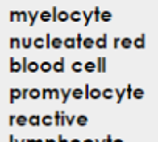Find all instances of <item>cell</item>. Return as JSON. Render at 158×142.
<instances>
[{"label": "cell", "instance_id": "cell-1", "mask_svg": "<svg viewBox=\"0 0 158 142\" xmlns=\"http://www.w3.org/2000/svg\"><path fill=\"white\" fill-rule=\"evenodd\" d=\"M10 71L11 73H20L22 71V62H17L14 57L10 59Z\"/></svg>", "mask_w": 158, "mask_h": 142}, {"label": "cell", "instance_id": "cell-2", "mask_svg": "<svg viewBox=\"0 0 158 142\" xmlns=\"http://www.w3.org/2000/svg\"><path fill=\"white\" fill-rule=\"evenodd\" d=\"M17 99H22V90L20 88H11L10 90V104H14Z\"/></svg>", "mask_w": 158, "mask_h": 142}, {"label": "cell", "instance_id": "cell-3", "mask_svg": "<svg viewBox=\"0 0 158 142\" xmlns=\"http://www.w3.org/2000/svg\"><path fill=\"white\" fill-rule=\"evenodd\" d=\"M65 59L64 57H60L57 62H54L53 63V71H54V73H64V71H65Z\"/></svg>", "mask_w": 158, "mask_h": 142}, {"label": "cell", "instance_id": "cell-4", "mask_svg": "<svg viewBox=\"0 0 158 142\" xmlns=\"http://www.w3.org/2000/svg\"><path fill=\"white\" fill-rule=\"evenodd\" d=\"M107 39H109V36H107V34H102L101 37H98V39L95 40V42H96L95 46L99 48V49H106V48H107Z\"/></svg>", "mask_w": 158, "mask_h": 142}, {"label": "cell", "instance_id": "cell-5", "mask_svg": "<svg viewBox=\"0 0 158 142\" xmlns=\"http://www.w3.org/2000/svg\"><path fill=\"white\" fill-rule=\"evenodd\" d=\"M133 46L136 49H144V46H146V34H141L139 37L133 39Z\"/></svg>", "mask_w": 158, "mask_h": 142}, {"label": "cell", "instance_id": "cell-6", "mask_svg": "<svg viewBox=\"0 0 158 142\" xmlns=\"http://www.w3.org/2000/svg\"><path fill=\"white\" fill-rule=\"evenodd\" d=\"M28 124H30L31 127H39V125L42 124V117H40L39 114H31V116L28 117Z\"/></svg>", "mask_w": 158, "mask_h": 142}, {"label": "cell", "instance_id": "cell-7", "mask_svg": "<svg viewBox=\"0 0 158 142\" xmlns=\"http://www.w3.org/2000/svg\"><path fill=\"white\" fill-rule=\"evenodd\" d=\"M64 48L74 49L76 48V37H67V39H64Z\"/></svg>", "mask_w": 158, "mask_h": 142}, {"label": "cell", "instance_id": "cell-8", "mask_svg": "<svg viewBox=\"0 0 158 142\" xmlns=\"http://www.w3.org/2000/svg\"><path fill=\"white\" fill-rule=\"evenodd\" d=\"M10 48H11V49H19V48H22V39H19V37H11V39H10Z\"/></svg>", "mask_w": 158, "mask_h": 142}, {"label": "cell", "instance_id": "cell-9", "mask_svg": "<svg viewBox=\"0 0 158 142\" xmlns=\"http://www.w3.org/2000/svg\"><path fill=\"white\" fill-rule=\"evenodd\" d=\"M106 57H98L96 59V66H98V71L99 73H106L107 71V68H106Z\"/></svg>", "mask_w": 158, "mask_h": 142}, {"label": "cell", "instance_id": "cell-10", "mask_svg": "<svg viewBox=\"0 0 158 142\" xmlns=\"http://www.w3.org/2000/svg\"><path fill=\"white\" fill-rule=\"evenodd\" d=\"M84 71H87V73H95V71H98L96 62H92V60H89L87 63H84Z\"/></svg>", "mask_w": 158, "mask_h": 142}, {"label": "cell", "instance_id": "cell-11", "mask_svg": "<svg viewBox=\"0 0 158 142\" xmlns=\"http://www.w3.org/2000/svg\"><path fill=\"white\" fill-rule=\"evenodd\" d=\"M84 19V16H82V11H71L70 13V20L71 22H79V20H82Z\"/></svg>", "mask_w": 158, "mask_h": 142}, {"label": "cell", "instance_id": "cell-12", "mask_svg": "<svg viewBox=\"0 0 158 142\" xmlns=\"http://www.w3.org/2000/svg\"><path fill=\"white\" fill-rule=\"evenodd\" d=\"M71 71L73 73H81V71H84V63L82 62H73L71 63Z\"/></svg>", "mask_w": 158, "mask_h": 142}, {"label": "cell", "instance_id": "cell-13", "mask_svg": "<svg viewBox=\"0 0 158 142\" xmlns=\"http://www.w3.org/2000/svg\"><path fill=\"white\" fill-rule=\"evenodd\" d=\"M71 97L73 99H82V97H85V93H84V88L81 90V88H74L73 90V93H71Z\"/></svg>", "mask_w": 158, "mask_h": 142}, {"label": "cell", "instance_id": "cell-14", "mask_svg": "<svg viewBox=\"0 0 158 142\" xmlns=\"http://www.w3.org/2000/svg\"><path fill=\"white\" fill-rule=\"evenodd\" d=\"M54 124V117L51 116V114H45L44 117H42V125L44 127H51Z\"/></svg>", "mask_w": 158, "mask_h": 142}, {"label": "cell", "instance_id": "cell-15", "mask_svg": "<svg viewBox=\"0 0 158 142\" xmlns=\"http://www.w3.org/2000/svg\"><path fill=\"white\" fill-rule=\"evenodd\" d=\"M76 124H77L79 127L87 125V124H89V117H87V114H79V116L76 117Z\"/></svg>", "mask_w": 158, "mask_h": 142}, {"label": "cell", "instance_id": "cell-16", "mask_svg": "<svg viewBox=\"0 0 158 142\" xmlns=\"http://www.w3.org/2000/svg\"><path fill=\"white\" fill-rule=\"evenodd\" d=\"M39 19H40L44 23H47V22L53 20V16H51V13H50V11H40V16H39Z\"/></svg>", "mask_w": 158, "mask_h": 142}, {"label": "cell", "instance_id": "cell-17", "mask_svg": "<svg viewBox=\"0 0 158 142\" xmlns=\"http://www.w3.org/2000/svg\"><path fill=\"white\" fill-rule=\"evenodd\" d=\"M31 46H34V39H31V37H23V39H22V48L28 49V48H31Z\"/></svg>", "mask_w": 158, "mask_h": 142}, {"label": "cell", "instance_id": "cell-18", "mask_svg": "<svg viewBox=\"0 0 158 142\" xmlns=\"http://www.w3.org/2000/svg\"><path fill=\"white\" fill-rule=\"evenodd\" d=\"M62 46H64V40H62L60 37H53V40H51V48L59 49V48H62Z\"/></svg>", "mask_w": 158, "mask_h": 142}, {"label": "cell", "instance_id": "cell-19", "mask_svg": "<svg viewBox=\"0 0 158 142\" xmlns=\"http://www.w3.org/2000/svg\"><path fill=\"white\" fill-rule=\"evenodd\" d=\"M132 46H133V40H132L130 37H124V39H121V48L129 49V48H132Z\"/></svg>", "mask_w": 158, "mask_h": 142}, {"label": "cell", "instance_id": "cell-20", "mask_svg": "<svg viewBox=\"0 0 158 142\" xmlns=\"http://www.w3.org/2000/svg\"><path fill=\"white\" fill-rule=\"evenodd\" d=\"M42 97V90H37V88H30V99H40Z\"/></svg>", "mask_w": 158, "mask_h": 142}, {"label": "cell", "instance_id": "cell-21", "mask_svg": "<svg viewBox=\"0 0 158 142\" xmlns=\"http://www.w3.org/2000/svg\"><path fill=\"white\" fill-rule=\"evenodd\" d=\"M115 94H116V104H121L123 102V97L126 96V88H115Z\"/></svg>", "mask_w": 158, "mask_h": 142}, {"label": "cell", "instance_id": "cell-22", "mask_svg": "<svg viewBox=\"0 0 158 142\" xmlns=\"http://www.w3.org/2000/svg\"><path fill=\"white\" fill-rule=\"evenodd\" d=\"M37 71H40V63H37V62H30V63H28V73H37Z\"/></svg>", "mask_w": 158, "mask_h": 142}, {"label": "cell", "instance_id": "cell-23", "mask_svg": "<svg viewBox=\"0 0 158 142\" xmlns=\"http://www.w3.org/2000/svg\"><path fill=\"white\" fill-rule=\"evenodd\" d=\"M40 71L42 73H50V71H53V63H50V62H42L40 63Z\"/></svg>", "mask_w": 158, "mask_h": 142}, {"label": "cell", "instance_id": "cell-24", "mask_svg": "<svg viewBox=\"0 0 158 142\" xmlns=\"http://www.w3.org/2000/svg\"><path fill=\"white\" fill-rule=\"evenodd\" d=\"M67 20H70V13H67V11H59V14H57V22H67Z\"/></svg>", "mask_w": 158, "mask_h": 142}, {"label": "cell", "instance_id": "cell-25", "mask_svg": "<svg viewBox=\"0 0 158 142\" xmlns=\"http://www.w3.org/2000/svg\"><path fill=\"white\" fill-rule=\"evenodd\" d=\"M82 16H84V25L87 26V25L92 22V19H93L95 14H93V11H89V13H87V11H82Z\"/></svg>", "mask_w": 158, "mask_h": 142}, {"label": "cell", "instance_id": "cell-26", "mask_svg": "<svg viewBox=\"0 0 158 142\" xmlns=\"http://www.w3.org/2000/svg\"><path fill=\"white\" fill-rule=\"evenodd\" d=\"M28 13H30V22H28V25H30V26H33V25L36 23L37 17L40 16V13H39V11H34V13H33V11H28Z\"/></svg>", "mask_w": 158, "mask_h": 142}, {"label": "cell", "instance_id": "cell-27", "mask_svg": "<svg viewBox=\"0 0 158 142\" xmlns=\"http://www.w3.org/2000/svg\"><path fill=\"white\" fill-rule=\"evenodd\" d=\"M95 39H92V37H84V48L85 49H92L93 46H95Z\"/></svg>", "mask_w": 158, "mask_h": 142}, {"label": "cell", "instance_id": "cell-28", "mask_svg": "<svg viewBox=\"0 0 158 142\" xmlns=\"http://www.w3.org/2000/svg\"><path fill=\"white\" fill-rule=\"evenodd\" d=\"M99 97H102V91H101L99 88H92V91H90V99L96 101V99H99Z\"/></svg>", "mask_w": 158, "mask_h": 142}, {"label": "cell", "instance_id": "cell-29", "mask_svg": "<svg viewBox=\"0 0 158 142\" xmlns=\"http://www.w3.org/2000/svg\"><path fill=\"white\" fill-rule=\"evenodd\" d=\"M113 96H115V90H112V88H104V90H102V97H104V99L110 101Z\"/></svg>", "mask_w": 158, "mask_h": 142}, {"label": "cell", "instance_id": "cell-30", "mask_svg": "<svg viewBox=\"0 0 158 142\" xmlns=\"http://www.w3.org/2000/svg\"><path fill=\"white\" fill-rule=\"evenodd\" d=\"M16 124H17L19 127H25V125L28 124V117H27L25 114H19L17 119H16Z\"/></svg>", "mask_w": 158, "mask_h": 142}, {"label": "cell", "instance_id": "cell-31", "mask_svg": "<svg viewBox=\"0 0 158 142\" xmlns=\"http://www.w3.org/2000/svg\"><path fill=\"white\" fill-rule=\"evenodd\" d=\"M34 48H37V49L45 48V37H37V39H34Z\"/></svg>", "mask_w": 158, "mask_h": 142}, {"label": "cell", "instance_id": "cell-32", "mask_svg": "<svg viewBox=\"0 0 158 142\" xmlns=\"http://www.w3.org/2000/svg\"><path fill=\"white\" fill-rule=\"evenodd\" d=\"M10 22H20V11H11L10 13Z\"/></svg>", "mask_w": 158, "mask_h": 142}, {"label": "cell", "instance_id": "cell-33", "mask_svg": "<svg viewBox=\"0 0 158 142\" xmlns=\"http://www.w3.org/2000/svg\"><path fill=\"white\" fill-rule=\"evenodd\" d=\"M60 91H62V104H65V102L68 101V97L71 96L73 90H71V88H67V90H60Z\"/></svg>", "mask_w": 158, "mask_h": 142}, {"label": "cell", "instance_id": "cell-34", "mask_svg": "<svg viewBox=\"0 0 158 142\" xmlns=\"http://www.w3.org/2000/svg\"><path fill=\"white\" fill-rule=\"evenodd\" d=\"M112 17H113V14H112L110 11H102V14H101V22H110Z\"/></svg>", "mask_w": 158, "mask_h": 142}, {"label": "cell", "instance_id": "cell-35", "mask_svg": "<svg viewBox=\"0 0 158 142\" xmlns=\"http://www.w3.org/2000/svg\"><path fill=\"white\" fill-rule=\"evenodd\" d=\"M144 97V90L143 88H133V99H143Z\"/></svg>", "mask_w": 158, "mask_h": 142}, {"label": "cell", "instance_id": "cell-36", "mask_svg": "<svg viewBox=\"0 0 158 142\" xmlns=\"http://www.w3.org/2000/svg\"><path fill=\"white\" fill-rule=\"evenodd\" d=\"M62 113L64 111H56L54 113V125L60 127V120H62Z\"/></svg>", "mask_w": 158, "mask_h": 142}, {"label": "cell", "instance_id": "cell-37", "mask_svg": "<svg viewBox=\"0 0 158 142\" xmlns=\"http://www.w3.org/2000/svg\"><path fill=\"white\" fill-rule=\"evenodd\" d=\"M76 48H77V49H79V48H84V37H82L81 34L76 36Z\"/></svg>", "mask_w": 158, "mask_h": 142}, {"label": "cell", "instance_id": "cell-38", "mask_svg": "<svg viewBox=\"0 0 158 142\" xmlns=\"http://www.w3.org/2000/svg\"><path fill=\"white\" fill-rule=\"evenodd\" d=\"M62 97V91L59 88H53L51 91V99H60Z\"/></svg>", "mask_w": 158, "mask_h": 142}, {"label": "cell", "instance_id": "cell-39", "mask_svg": "<svg viewBox=\"0 0 158 142\" xmlns=\"http://www.w3.org/2000/svg\"><path fill=\"white\" fill-rule=\"evenodd\" d=\"M93 14H95L93 19H95L96 22H99V20H101V14H102V11H99V8L95 6V8H93Z\"/></svg>", "mask_w": 158, "mask_h": 142}, {"label": "cell", "instance_id": "cell-40", "mask_svg": "<svg viewBox=\"0 0 158 142\" xmlns=\"http://www.w3.org/2000/svg\"><path fill=\"white\" fill-rule=\"evenodd\" d=\"M51 91H53V88H44L42 90V99H51Z\"/></svg>", "mask_w": 158, "mask_h": 142}, {"label": "cell", "instance_id": "cell-41", "mask_svg": "<svg viewBox=\"0 0 158 142\" xmlns=\"http://www.w3.org/2000/svg\"><path fill=\"white\" fill-rule=\"evenodd\" d=\"M20 22H30V13L28 11H20Z\"/></svg>", "mask_w": 158, "mask_h": 142}, {"label": "cell", "instance_id": "cell-42", "mask_svg": "<svg viewBox=\"0 0 158 142\" xmlns=\"http://www.w3.org/2000/svg\"><path fill=\"white\" fill-rule=\"evenodd\" d=\"M126 97H127V99H132V97H133V88H132L130 84L126 87Z\"/></svg>", "mask_w": 158, "mask_h": 142}, {"label": "cell", "instance_id": "cell-43", "mask_svg": "<svg viewBox=\"0 0 158 142\" xmlns=\"http://www.w3.org/2000/svg\"><path fill=\"white\" fill-rule=\"evenodd\" d=\"M28 63H30L28 59L23 57V59H22V71H23V73H28Z\"/></svg>", "mask_w": 158, "mask_h": 142}, {"label": "cell", "instance_id": "cell-44", "mask_svg": "<svg viewBox=\"0 0 158 142\" xmlns=\"http://www.w3.org/2000/svg\"><path fill=\"white\" fill-rule=\"evenodd\" d=\"M57 14H59L57 8L53 6V8H51V16H53V20H51V22H57Z\"/></svg>", "mask_w": 158, "mask_h": 142}, {"label": "cell", "instance_id": "cell-45", "mask_svg": "<svg viewBox=\"0 0 158 142\" xmlns=\"http://www.w3.org/2000/svg\"><path fill=\"white\" fill-rule=\"evenodd\" d=\"M51 40H53V37L50 36V33L45 36V48H50L51 46Z\"/></svg>", "mask_w": 158, "mask_h": 142}, {"label": "cell", "instance_id": "cell-46", "mask_svg": "<svg viewBox=\"0 0 158 142\" xmlns=\"http://www.w3.org/2000/svg\"><path fill=\"white\" fill-rule=\"evenodd\" d=\"M74 122H76V117H74V116H68V114H67V125H73Z\"/></svg>", "mask_w": 158, "mask_h": 142}, {"label": "cell", "instance_id": "cell-47", "mask_svg": "<svg viewBox=\"0 0 158 142\" xmlns=\"http://www.w3.org/2000/svg\"><path fill=\"white\" fill-rule=\"evenodd\" d=\"M121 46V39L119 37H115L113 39V48H119Z\"/></svg>", "mask_w": 158, "mask_h": 142}, {"label": "cell", "instance_id": "cell-48", "mask_svg": "<svg viewBox=\"0 0 158 142\" xmlns=\"http://www.w3.org/2000/svg\"><path fill=\"white\" fill-rule=\"evenodd\" d=\"M90 91H92L90 85H89V84H85V87H84V93H85V97H90Z\"/></svg>", "mask_w": 158, "mask_h": 142}, {"label": "cell", "instance_id": "cell-49", "mask_svg": "<svg viewBox=\"0 0 158 142\" xmlns=\"http://www.w3.org/2000/svg\"><path fill=\"white\" fill-rule=\"evenodd\" d=\"M30 97V90L28 88H22V99H27Z\"/></svg>", "mask_w": 158, "mask_h": 142}, {"label": "cell", "instance_id": "cell-50", "mask_svg": "<svg viewBox=\"0 0 158 142\" xmlns=\"http://www.w3.org/2000/svg\"><path fill=\"white\" fill-rule=\"evenodd\" d=\"M16 119H17V116H14V114H11V116L8 117V124H10V125H13V124H16Z\"/></svg>", "mask_w": 158, "mask_h": 142}, {"label": "cell", "instance_id": "cell-51", "mask_svg": "<svg viewBox=\"0 0 158 142\" xmlns=\"http://www.w3.org/2000/svg\"><path fill=\"white\" fill-rule=\"evenodd\" d=\"M57 142H68V140H67V139H64V136H62V134H59V136H57Z\"/></svg>", "mask_w": 158, "mask_h": 142}, {"label": "cell", "instance_id": "cell-52", "mask_svg": "<svg viewBox=\"0 0 158 142\" xmlns=\"http://www.w3.org/2000/svg\"><path fill=\"white\" fill-rule=\"evenodd\" d=\"M106 142H113V140H112V134H107V136H106Z\"/></svg>", "mask_w": 158, "mask_h": 142}, {"label": "cell", "instance_id": "cell-53", "mask_svg": "<svg viewBox=\"0 0 158 142\" xmlns=\"http://www.w3.org/2000/svg\"><path fill=\"white\" fill-rule=\"evenodd\" d=\"M8 139H10V142H17V139H16L13 134H10V137H8Z\"/></svg>", "mask_w": 158, "mask_h": 142}, {"label": "cell", "instance_id": "cell-54", "mask_svg": "<svg viewBox=\"0 0 158 142\" xmlns=\"http://www.w3.org/2000/svg\"><path fill=\"white\" fill-rule=\"evenodd\" d=\"M82 142H96V140H95V139H84Z\"/></svg>", "mask_w": 158, "mask_h": 142}, {"label": "cell", "instance_id": "cell-55", "mask_svg": "<svg viewBox=\"0 0 158 142\" xmlns=\"http://www.w3.org/2000/svg\"><path fill=\"white\" fill-rule=\"evenodd\" d=\"M45 142H57L56 139H45Z\"/></svg>", "mask_w": 158, "mask_h": 142}, {"label": "cell", "instance_id": "cell-56", "mask_svg": "<svg viewBox=\"0 0 158 142\" xmlns=\"http://www.w3.org/2000/svg\"><path fill=\"white\" fill-rule=\"evenodd\" d=\"M70 142H81V140H79V139H71Z\"/></svg>", "mask_w": 158, "mask_h": 142}, {"label": "cell", "instance_id": "cell-57", "mask_svg": "<svg viewBox=\"0 0 158 142\" xmlns=\"http://www.w3.org/2000/svg\"><path fill=\"white\" fill-rule=\"evenodd\" d=\"M36 142H45V139H36Z\"/></svg>", "mask_w": 158, "mask_h": 142}, {"label": "cell", "instance_id": "cell-58", "mask_svg": "<svg viewBox=\"0 0 158 142\" xmlns=\"http://www.w3.org/2000/svg\"><path fill=\"white\" fill-rule=\"evenodd\" d=\"M113 142H124V140H123V139H115Z\"/></svg>", "mask_w": 158, "mask_h": 142}, {"label": "cell", "instance_id": "cell-59", "mask_svg": "<svg viewBox=\"0 0 158 142\" xmlns=\"http://www.w3.org/2000/svg\"><path fill=\"white\" fill-rule=\"evenodd\" d=\"M27 142H36V139H27Z\"/></svg>", "mask_w": 158, "mask_h": 142}, {"label": "cell", "instance_id": "cell-60", "mask_svg": "<svg viewBox=\"0 0 158 142\" xmlns=\"http://www.w3.org/2000/svg\"><path fill=\"white\" fill-rule=\"evenodd\" d=\"M17 142H27V139H22V140H17Z\"/></svg>", "mask_w": 158, "mask_h": 142}, {"label": "cell", "instance_id": "cell-61", "mask_svg": "<svg viewBox=\"0 0 158 142\" xmlns=\"http://www.w3.org/2000/svg\"><path fill=\"white\" fill-rule=\"evenodd\" d=\"M96 142H106V139H101V140H96Z\"/></svg>", "mask_w": 158, "mask_h": 142}]
</instances>
